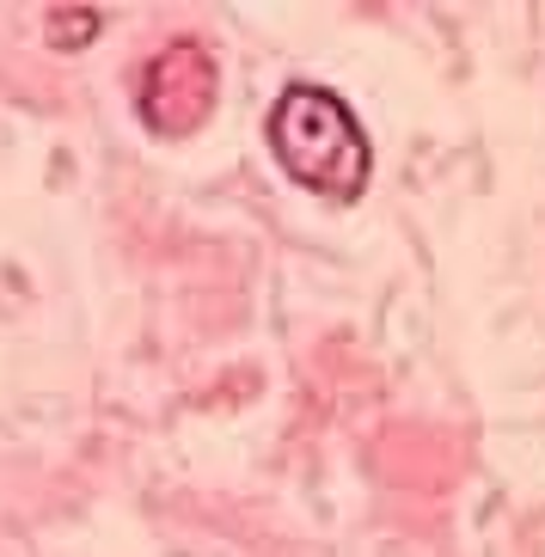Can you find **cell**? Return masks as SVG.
I'll return each mask as SVG.
<instances>
[{"label":"cell","instance_id":"cell-1","mask_svg":"<svg viewBox=\"0 0 545 557\" xmlns=\"http://www.w3.org/2000/svg\"><path fill=\"white\" fill-rule=\"evenodd\" d=\"M270 153L295 184H307L325 202H356L374 178V148L362 123L331 86L300 81L270 111Z\"/></svg>","mask_w":545,"mask_h":557},{"label":"cell","instance_id":"cell-2","mask_svg":"<svg viewBox=\"0 0 545 557\" xmlns=\"http://www.w3.org/2000/svg\"><path fill=\"white\" fill-rule=\"evenodd\" d=\"M215 92H221V74H215V55L178 37V44H165L148 67H141V81H135V111L148 123L153 135L165 141H178V135H197L215 111Z\"/></svg>","mask_w":545,"mask_h":557},{"label":"cell","instance_id":"cell-3","mask_svg":"<svg viewBox=\"0 0 545 557\" xmlns=\"http://www.w3.org/2000/svg\"><path fill=\"white\" fill-rule=\"evenodd\" d=\"M99 7H55L50 18H44V32H50L55 50H80V44H92L99 37Z\"/></svg>","mask_w":545,"mask_h":557}]
</instances>
